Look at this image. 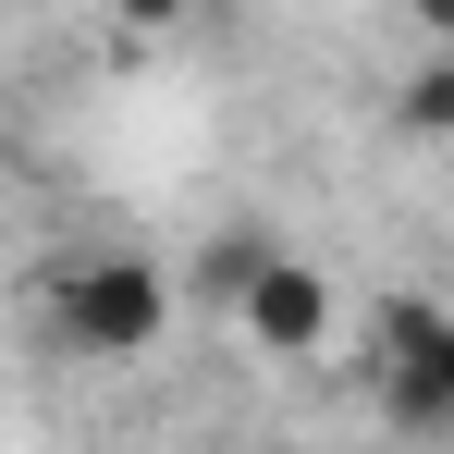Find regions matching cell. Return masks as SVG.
Returning a JSON list of instances; mask_svg holds the SVG:
<instances>
[{"label":"cell","instance_id":"cell-1","mask_svg":"<svg viewBox=\"0 0 454 454\" xmlns=\"http://www.w3.org/2000/svg\"><path fill=\"white\" fill-rule=\"evenodd\" d=\"M50 332L74 356H148L172 332V270L136 258V246H86V258H50Z\"/></svg>","mask_w":454,"mask_h":454},{"label":"cell","instance_id":"cell-2","mask_svg":"<svg viewBox=\"0 0 454 454\" xmlns=\"http://www.w3.org/2000/svg\"><path fill=\"white\" fill-rule=\"evenodd\" d=\"M369 380H380V418H393V430L454 442V307L393 295V307H380V356H369Z\"/></svg>","mask_w":454,"mask_h":454},{"label":"cell","instance_id":"cell-3","mask_svg":"<svg viewBox=\"0 0 454 454\" xmlns=\"http://www.w3.org/2000/svg\"><path fill=\"white\" fill-rule=\"evenodd\" d=\"M233 319H246V344H270V356H319V344H332V283H319L307 258H270Z\"/></svg>","mask_w":454,"mask_h":454},{"label":"cell","instance_id":"cell-4","mask_svg":"<svg viewBox=\"0 0 454 454\" xmlns=\"http://www.w3.org/2000/svg\"><path fill=\"white\" fill-rule=\"evenodd\" d=\"M270 258H283L270 233H222V246H209V258L184 270V295H209V307H246V283H258Z\"/></svg>","mask_w":454,"mask_h":454},{"label":"cell","instance_id":"cell-5","mask_svg":"<svg viewBox=\"0 0 454 454\" xmlns=\"http://www.w3.org/2000/svg\"><path fill=\"white\" fill-rule=\"evenodd\" d=\"M393 123H405V136H430V148H454V50H430L418 74L393 86Z\"/></svg>","mask_w":454,"mask_h":454},{"label":"cell","instance_id":"cell-6","mask_svg":"<svg viewBox=\"0 0 454 454\" xmlns=\"http://www.w3.org/2000/svg\"><path fill=\"white\" fill-rule=\"evenodd\" d=\"M111 12H123V25H136V37H160V25H184V12H197V0H111Z\"/></svg>","mask_w":454,"mask_h":454},{"label":"cell","instance_id":"cell-7","mask_svg":"<svg viewBox=\"0 0 454 454\" xmlns=\"http://www.w3.org/2000/svg\"><path fill=\"white\" fill-rule=\"evenodd\" d=\"M418 25H430V50H454V0H418Z\"/></svg>","mask_w":454,"mask_h":454},{"label":"cell","instance_id":"cell-8","mask_svg":"<svg viewBox=\"0 0 454 454\" xmlns=\"http://www.w3.org/2000/svg\"><path fill=\"white\" fill-rule=\"evenodd\" d=\"M197 12H246V0H197Z\"/></svg>","mask_w":454,"mask_h":454},{"label":"cell","instance_id":"cell-9","mask_svg":"<svg viewBox=\"0 0 454 454\" xmlns=\"http://www.w3.org/2000/svg\"><path fill=\"white\" fill-rule=\"evenodd\" d=\"M0 160H12V136H0Z\"/></svg>","mask_w":454,"mask_h":454}]
</instances>
